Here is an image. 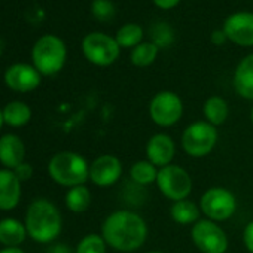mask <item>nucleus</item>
Returning <instances> with one entry per match:
<instances>
[{
  "label": "nucleus",
  "mask_w": 253,
  "mask_h": 253,
  "mask_svg": "<svg viewBox=\"0 0 253 253\" xmlns=\"http://www.w3.org/2000/svg\"><path fill=\"white\" fill-rule=\"evenodd\" d=\"M101 237L109 247L130 253L145 244L148 238V225L140 214L131 210H116L104 219Z\"/></svg>",
  "instance_id": "nucleus-1"
},
{
  "label": "nucleus",
  "mask_w": 253,
  "mask_h": 253,
  "mask_svg": "<svg viewBox=\"0 0 253 253\" xmlns=\"http://www.w3.org/2000/svg\"><path fill=\"white\" fill-rule=\"evenodd\" d=\"M63 220L58 209L48 200L33 201L26 214L27 234L38 243H49L61 232Z\"/></svg>",
  "instance_id": "nucleus-2"
},
{
  "label": "nucleus",
  "mask_w": 253,
  "mask_h": 253,
  "mask_svg": "<svg viewBox=\"0 0 253 253\" xmlns=\"http://www.w3.org/2000/svg\"><path fill=\"white\" fill-rule=\"evenodd\" d=\"M48 171L55 183L69 188L84 185L89 179V166L86 160L70 151L55 154L49 161Z\"/></svg>",
  "instance_id": "nucleus-3"
},
{
  "label": "nucleus",
  "mask_w": 253,
  "mask_h": 253,
  "mask_svg": "<svg viewBox=\"0 0 253 253\" xmlns=\"http://www.w3.org/2000/svg\"><path fill=\"white\" fill-rule=\"evenodd\" d=\"M33 63L39 73L42 75H55L60 72L66 61V45L64 42L54 36H42L33 46Z\"/></svg>",
  "instance_id": "nucleus-4"
},
{
  "label": "nucleus",
  "mask_w": 253,
  "mask_h": 253,
  "mask_svg": "<svg viewBox=\"0 0 253 253\" xmlns=\"http://www.w3.org/2000/svg\"><path fill=\"white\" fill-rule=\"evenodd\" d=\"M216 126L207 121H197L189 124L182 134V148L192 158H203L209 155L217 145Z\"/></svg>",
  "instance_id": "nucleus-5"
},
{
  "label": "nucleus",
  "mask_w": 253,
  "mask_h": 253,
  "mask_svg": "<svg viewBox=\"0 0 253 253\" xmlns=\"http://www.w3.org/2000/svg\"><path fill=\"white\" fill-rule=\"evenodd\" d=\"M157 186L166 198L176 203L189 197L194 183L191 174L183 167L177 164H169L158 170Z\"/></svg>",
  "instance_id": "nucleus-6"
},
{
  "label": "nucleus",
  "mask_w": 253,
  "mask_h": 253,
  "mask_svg": "<svg viewBox=\"0 0 253 253\" xmlns=\"http://www.w3.org/2000/svg\"><path fill=\"white\" fill-rule=\"evenodd\" d=\"M200 210L207 219L213 222H223L234 216L237 210V198L229 189L214 186L201 195Z\"/></svg>",
  "instance_id": "nucleus-7"
},
{
  "label": "nucleus",
  "mask_w": 253,
  "mask_h": 253,
  "mask_svg": "<svg viewBox=\"0 0 253 253\" xmlns=\"http://www.w3.org/2000/svg\"><path fill=\"white\" fill-rule=\"evenodd\" d=\"M191 238L201 253H226L229 241L226 232L210 219H201L194 223Z\"/></svg>",
  "instance_id": "nucleus-8"
},
{
  "label": "nucleus",
  "mask_w": 253,
  "mask_h": 253,
  "mask_svg": "<svg viewBox=\"0 0 253 253\" xmlns=\"http://www.w3.org/2000/svg\"><path fill=\"white\" fill-rule=\"evenodd\" d=\"M149 116L163 128L173 126L183 116V101L173 91H161L149 103Z\"/></svg>",
  "instance_id": "nucleus-9"
},
{
  "label": "nucleus",
  "mask_w": 253,
  "mask_h": 253,
  "mask_svg": "<svg viewBox=\"0 0 253 253\" xmlns=\"http://www.w3.org/2000/svg\"><path fill=\"white\" fill-rule=\"evenodd\" d=\"M119 49L121 46L118 45L115 38L98 32L86 35L82 41V51L86 60L101 67L115 63L119 57Z\"/></svg>",
  "instance_id": "nucleus-10"
},
{
  "label": "nucleus",
  "mask_w": 253,
  "mask_h": 253,
  "mask_svg": "<svg viewBox=\"0 0 253 253\" xmlns=\"http://www.w3.org/2000/svg\"><path fill=\"white\" fill-rule=\"evenodd\" d=\"M122 174V163L116 155L104 154L97 157L89 166V179L100 188L115 185Z\"/></svg>",
  "instance_id": "nucleus-11"
},
{
  "label": "nucleus",
  "mask_w": 253,
  "mask_h": 253,
  "mask_svg": "<svg viewBox=\"0 0 253 253\" xmlns=\"http://www.w3.org/2000/svg\"><path fill=\"white\" fill-rule=\"evenodd\" d=\"M226 38L240 46H253V14L235 12L223 23Z\"/></svg>",
  "instance_id": "nucleus-12"
},
{
  "label": "nucleus",
  "mask_w": 253,
  "mask_h": 253,
  "mask_svg": "<svg viewBox=\"0 0 253 253\" xmlns=\"http://www.w3.org/2000/svg\"><path fill=\"white\" fill-rule=\"evenodd\" d=\"M176 155L174 140L164 133L154 134L146 143V157L155 167H166L171 164Z\"/></svg>",
  "instance_id": "nucleus-13"
},
{
  "label": "nucleus",
  "mask_w": 253,
  "mask_h": 253,
  "mask_svg": "<svg viewBox=\"0 0 253 253\" xmlns=\"http://www.w3.org/2000/svg\"><path fill=\"white\" fill-rule=\"evenodd\" d=\"M5 81L14 91L29 92L41 84V73L29 64H14L6 70Z\"/></svg>",
  "instance_id": "nucleus-14"
},
{
  "label": "nucleus",
  "mask_w": 253,
  "mask_h": 253,
  "mask_svg": "<svg viewBox=\"0 0 253 253\" xmlns=\"http://www.w3.org/2000/svg\"><path fill=\"white\" fill-rule=\"evenodd\" d=\"M21 197L20 179L14 171L0 170V210H12Z\"/></svg>",
  "instance_id": "nucleus-15"
},
{
  "label": "nucleus",
  "mask_w": 253,
  "mask_h": 253,
  "mask_svg": "<svg viewBox=\"0 0 253 253\" xmlns=\"http://www.w3.org/2000/svg\"><path fill=\"white\" fill-rule=\"evenodd\" d=\"M232 85L240 97L253 101V54L244 57L238 63L234 72Z\"/></svg>",
  "instance_id": "nucleus-16"
},
{
  "label": "nucleus",
  "mask_w": 253,
  "mask_h": 253,
  "mask_svg": "<svg viewBox=\"0 0 253 253\" xmlns=\"http://www.w3.org/2000/svg\"><path fill=\"white\" fill-rule=\"evenodd\" d=\"M24 145L20 137L14 134H5L0 139V163L9 169L18 167L24 160Z\"/></svg>",
  "instance_id": "nucleus-17"
},
{
  "label": "nucleus",
  "mask_w": 253,
  "mask_h": 253,
  "mask_svg": "<svg viewBox=\"0 0 253 253\" xmlns=\"http://www.w3.org/2000/svg\"><path fill=\"white\" fill-rule=\"evenodd\" d=\"M203 113H204V118L209 124L219 126V125L225 124V121L228 119V115H229L228 101L223 97L211 95L204 101Z\"/></svg>",
  "instance_id": "nucleus-18"
},
{
  "label": "nucleus",
  "mask_w": 253,
  "mask_h": 253,
  "mask_svg": "<svg viewBox=\"0 0 253 253\" xmlns=\"http://www.w3.org/2000/svg\"><path fill=\"white\" fill-rule=\"evenodd\" d=\"M170 214L176 223L191 225V223H197L200 220L201 210L194 201L186 198V200H180V201L173 203V206L170 209Z\"/></svg>",
  "instance_id": "nucleus-19"
},
{
  "label": "nucleus",
  "mask_w": 253,
  "mask_h": 253,
  "mask_svg": "<svg viewBox=\"0 0 253 253\" xmlns=\"http://www.w3.org/2000/svg\"><path fill=\"white\" fill-rule=\"evenodd\" d=\"M26 226L15 219H3L0 222V243L8 247H17L26 240Z\"/></svg>",
  "instance_id": "nucleus-20"
},
{
  "label": "nucleus",
  "mask_w": 253,
  "mask_h": 253,
  "mask_svg": "<svg viewBox=\"0 0 253 253\" xmlns=\"http://www.w3.org/2000/svg\"><path fill=\"white\" fill-rule=\"evenodd\" d=\"M158 167H155L151 161L148 160H140L136 161L131 169H130V176L133 179L134 183L142 185V186H148L157 182V176H158Z\"/></svg>",
  "instance_id": "nucleus-21"
},
{
  "label": "nucleus",
  "mask_w": 253,
  "mask_h": 253,
  "mask_svg": "<svg viewBox=\"0 0 253 253\" xmlns=\"http://www.w3.org/2000/svg\"><path fill=\"white\" fill-rule=\"evenodd\" d=\"M32 118L30 107L23 101H12L3 109V119L11 126H23Z\"/></svg>",
  "instance_id": "nucleus-22"
},
{
  "label": "nucleus",
  "mask_w": 253,
  "mask_h": 253,
  "mask_svg": "<svg viewBox=\"0 0 253 253\" xmlns=\"http://www.w3.org/2000/svg\"><path fill=\"white\" fill-rule=\"evenodd\" d=\"M89 204H91V192L85 185L70 188V191L66 194V206L73 213H82L88 210Z\"/></svg>",
  "instance_id": "nucleus-23"
},
{
  "label": "nucleus",
  "mask_w": 253,
  "mask_h": 253,
  "mask_svg": "<svg viewBox=\"0 0 253 253\" xmlns=\"http://www.w3.org/2000/svg\"><path fill=\"white\" fill-rule=\"evenodd\" d=\"M143 35H145V32L139 24L128 23V24H124L116 32L115 39L121 48H136L137 45L142 43Z\"/></svg>",
  "instance_id": "nucleus-24"
},
{
  "label": "nucleus",
  "mask_w": 253,
  "mask_h": 253,
  "mask_svg": "<svg viewBox=\"0 0 253 253\" xmlns=\"http://www.w3.org/2000/svg\"><path fill=\"white\" fill-rule=\"evenodd\" d=\"M158 46L152 42H142L131 52V63L137 67H148L151 66L158 55Z\"/></svg>",
  "instance_id": "nucleus-25"
},
{
  "label": "nucleus",
  "mask_w": 253,
  "mask_h": 253,
  "mask_svg": "<svg viewBox=\"0 0 253 253\" xmlns=\"http://www.w3.org/2000/svg\"><path fill=\"white\" fill-rule=\"evenodd\" d=\"M151 38H152L151 42L155 43L158 48H166L173 43L174 32L171 26H169L167 23H155L151 27Z\"/></svg>",
  "instance_id": "nucleus-26"
},
{
  "label": "nucleus",
  "mask_w": 253,
  "mask_h": 253,
  "mask_svg": "<svg viewBox=\"0 0 253 253\" xmlns=\"http://www.w3.org/2000/svg\"><path fill=\"white\" fill-rule=\"evenodd\" d=\"M106 249H107V243L101 235L88 234L79 241L76 247V253H106Z\"/></svg>",
  "instance_id": "nucleus-27"
},
{
  "label": "nucleus",
  "mask_w": 253,
  "mask_h": 253,
  "mask_svg": "<svg viewBox=\"0 0 253 253\" xmlns=\"http://www.w3.org/2000/svg\"><path fill=\"white\" fill-rule=\"evenodd\" d=\"M91 11L98 21H110L115 17V6L110 0H94Z\"/></svg>",
  "instance_id": "nucleus-28"
},
{
  "label": "nucleus",
  "mask_w": 253,
  "mask_h": 253,
  "mask_svg": "<svg viewBox=\"0 0 253 253\" xmlns=\"http://www.w3.org/2000/svg\"><path fill=\"white\" fill-rule=\"evenodd\" d=\"M14 173H15V176L20 179V182H21V180H29V179L32 177V174H33V169H32L30 164L21 163L18 167L14 169Z\"/></svg>",
  "instance_id": "nucleus-29"
},
{
  "label": "nucleus",
  "mask_w": 253,
  "mask_h": 253,
  "mask_svg": "<svg viewBox=\"0 0 253 253\" xmlns=\"http://www.w3.org/2000/svg\"><path fill=\"white\" fill-rule=\"evenodd\" d=\"M243 243L246 246V249L253 253V220L249 222L243 231Z\"/></svg>",
  "instance_id": "nucleus-30"
},
{
  "label": "nucleus",
  "mask_w": 253,
  "mask_h": 253,
  "mask_svg": "<svg viewBox=\"0 0 253 253\" xmlns=\"http://www.w3.org/2000/svg\"><path fill=\"white\" fill-rule=\"evenodd\" d=\"M154 3L160 9H173L174 6L180 3V0H154Z\"/></svg>",
  "instance_id": "nucleus-31"
},
{
  "label": "nucleus",
  "mask_w": 253,
  "mask_h": 253,
  "mask_svg": "<svg viewBox=\"0 0 253 253\" xmlns=\"http://www.w3.org/2000/svg\"><path fill=\"white\" fill-rule=\"evenodd\" d=\"M226 39H228V38H226L223 29H222V30H214V32L211 33V42H213L214 45H223Z\"/></svg>",
  "instance_id": "nucleus-32"
},
{
  "label": "nucleus",
  "mask_w": 253,
  "mask_h": 253,
  "mask_svg": "<svg viewBox=\"0 0 253 253\" xmlns=\"http://www.w3.org/2000/svg\"><path fill=\"white\" fill-rule=\"evenodd\" d=\"M0 253H24V252L18 247H8V249L0 250Z\"/></svg>",
  "instance_id": "nucleus-33"
},
{
  "label": "nucleus",
  "mask_w": 253,
  "mask_h": 253,
  "mask_svg": "<svg viewBox=\"0 0 253 253\" xmlns=\"http://www.w3.org/2000/svg\"><path fill=\"white\" fill-rule=\"evenodd\" d=\"M3 122H5V119H3V112L0 110V128H2V125H3Z\"/></svg>",
  "instance_id": "nucleus-34"
},
{
  "label": "nucleus",
  "mask_w": 253,
  "mask_h": 253,
  "mask_svg": "<svg viewBox=\"0 0 253 253\" xmlns=\"http://www.w3.org/2000/svg\"><path fill=\"white\" fill-rule=\"evenodd\" d=\"M250 121H252V124H253V107H252V110H250Z\"/></svg>",
  "instance_id": "nucleus-35"
},
{
  "label": "nucleus",
  "mask_w": 253,
  "mask_h": 253,
  "mask_svg": "<svg viewBox=\"0 0 253 253\" xmlns=\"http://www.w3.org/2000/svg\"><path fill=\"white\" fill-rule=\"evenodd\" d=\"M148 253H164V252H158V250H152V252H148Z\"/></svg>",
  "instance_id": "nucleus-36"
}]
</instances>
